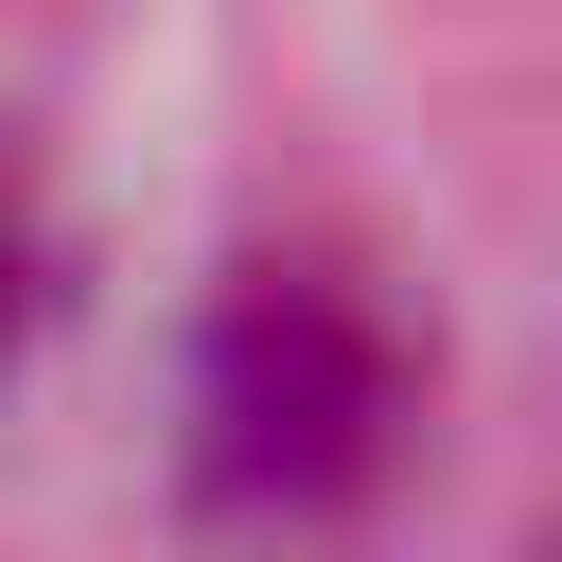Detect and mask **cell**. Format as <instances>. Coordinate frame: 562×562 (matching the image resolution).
I'll return each instance as SVG.
<instances>
[{
  "label": "cell",
  "instance_id": "1",
  "mask_svg": "<svg viewBox=\"0 0 562 562\" xmlns=\"http://www.w3.org/2000/svg\"><path fill=\"white\" fill-rule=\"evenodd\" d=\"M386 422H404V369H386V334H369L334 281L263 263V281L211 316L193 457H211V492H228V509H263V527L351 509V492L386 474Z\"/></svg>",
  "mask_w": 562,
  "mask_h": 562
}]
</instances>
